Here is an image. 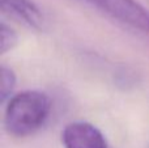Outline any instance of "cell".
Returning <instances> with one entry per match:
<instances>
[{"label":"cell","instance_id":"1","mask_svg":"<svg viewBox=\"0 0 149 148\" xmlns=\"http://www.w3.org/2000/svg\"><path fill=\"white\" fill-rule=\"evenodd\" d=\"M51 102L46 93L25 91L9 100L5 108L4 125L13 136H28L36 133L49 117Z\"/></svg>","mask_w":149,"mask_h":148},{"label":"cell","instance_id":"2","mask_svg":"<svg viewBox=\"0 0 149 148\" xmlns=\"http://www.w3.org/2000/svg\"><path fill=\"white\" fill-rule=\"evenodd\" d=\"M118 22L149 34V12L136 0H84Z\"/></svg>","mask_w":149,"mask_h":148},{"label":"cell","instance_id":"3","mask_svg":"<svg viewBox=\"0 0 149 148\" xmlns=\"http://www.w3.org/2000/svg\"><path fill=\"white\" fill-rule=\"evenodd\" d=\"M65 148H107L105 136L95 126L88 122H72L62 134Z\"/></svg>","mask_w":149,"mask_h":148},{"label":"cell","instance_id":"4","mask_svg":"<svg viewBox=\"0 0 149 148\" xmlns=\"http://www.w3.org/2000/svg\"><path fill=\"white\" fill-rule=\"evenodd\" d=\"M1 9L5 13L22 20L26 25L37 30L45 29V17L39 8L31 0H1Z\"/></svg>","mask_w":149,"mask_h":148},{"label":"cell","instance_id":"5","mask_svg":"<svg viewBox=\"0 0 149 148\" xmlns=\"http://www.w3.org/2000/svg\"><path fill=\"white\" fill-rule=\"evenodd\" d=\"M16 85V75L10 68L3 66L0 70V97L1 102H5L8 97H10V93L13 92V88Z\"/></svg>","mask_w":149,"mask_h":148},{"label":"cell","instance_id":"6","mask_svg":"<svg viewBox=\"0 0 149 148\" xmlns=\"http://www.w3.org/2000/svg\"><path fill=\"white\" fill-rule=\"evenodd\" d=\"M0 51L1 54L10 51L13 47L17 45V34L13 29H10L9 26H7L4 22L0 26Z\"/></svg>","mask_w":149,"mask_h":148}]
</instances>
